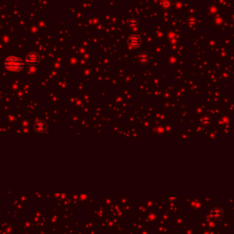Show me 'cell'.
I'll return each instance as SVG.
<instances>
[{
  "mask_svg": "<svg viewBox=\"0 0 234 234\" xmlns=\"http://www.w3.org/2000/svg\"><path fill=\"white\" fill-rule=\"evenodd\" d=\"M24 62L21 59L15 56H10L5 60V67L12 72H19L23 69Z\"/></svg>",
  "mask_w": 234,
  "mask_h": 234,
  "instance_id": "6da1fadb",
  "label": "cell"
},
{
  "mask_svg": "<svg viewBox=\"0 0 234 234\" xmlns=\"http://www.w3.org/2000/svg\"><path fill=\"white\" fill-rule=\"evenodd\" d=\"M128 43L131 47H137L140 44V38L138 36H131L128 39Z\"/></svg>",
  "mask_w": 234,
  "mask_h": 234,
  "instance_id": "277c9868",
  "label": "cell"
},
{
  "mask_svg": "<svg viewBox=\"0 0 234 234\" xmlns=\"http://www.w3.org/2000/svg\"><path fill=\"white\" fill-rule=\"evenodd\" d=\"M35 130H36L38 133H40V134L46 132V130H47L46 123L43 122V121H38L36 124H35Z\"/></svg>",
  "mask_w": 234,
  "mask_h": 234,
  "instance_id": "3957f363",
  "label": "cell"
},
{
  "mask_svg": "<svg viewBox=\"0 0 234 234\" xmlns=\"http://www.w3.org/2000/svg\"><path fill=\"white\" fill-rule=\"evenodd\" d=\"M27 62L32 66H35L39 62V56L37 52L31 51L27 55Z\"/></svg>",
  "mask_w": 234,
  "mask_h": 234,
  "instance_id": "7a4b0ae2",
  "label": "cell"
}]
</instances>
